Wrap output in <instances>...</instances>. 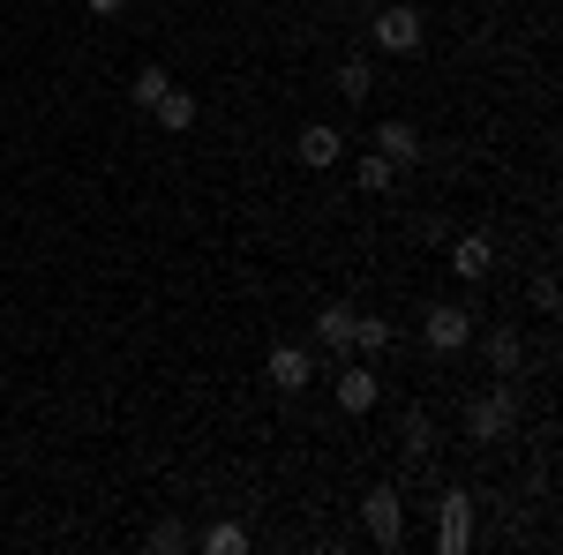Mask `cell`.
I'll use <instances>...</instances> for the list:
<instances>
[{"label":"cell","instance_id":"cell-6","mask_svg":"<svg viewBox=\"0 0 563 555\" xmlns=\"http://www.w3.org/2000/svg\"><path fill=\"white\" fill-rule=\"evenodd\" d=\"M263 376L278 390H308V376H316V360H308L301 345H271V360H263Z\"/></svg>","mask_w":563,"mask_h":555},{"label":"cell","instance_id":"cell-4","mask_svg":"<svg viewBox=\"0 0 563 555\" xmlns=\"http://www.w3.org/2000/svg\"><path fill=\"white\" fill-rule=\"evenodd\" d=\"M368 533H376V548H398V541H406V503H398V488H376V496H368Z\"/></svg>","mask_w":563,"mask_h":555},{"label":"cell","instance_id":"cell-14","mask_svg":"<svg viewBox=\"0 0 563 555\" xmlns=\"http://www.w3.org/2000/svg\"><path fill=\"white\" fill-rule=\"evenodd\" d=\"M249 548V533L233 525V518H218V525H203V555H241Z\"/></svg>","mask_w":563,"mask_h":555},{"label":"cell","instance_id":"cell-5","mask_svg":"<svg viewBox=\"0 0 563 555\" xmlns=\"http://www.w3.org/2000/svg\"><path fill=\"white\" fill-rule=\"evenodd\" d=\"M466 541H474V503L451 488V496H443V525H435V548H443V555H466Z\"/></svg>","mask_w":563,"mask_h":555},{"label":"cell","instance_id":"cell-10","mask_svg":"<svg viewBox=\"0 0 563 555\" xmlns=\"http://www.w3.org/2000/svg\"><path fill=\"white\" fill-rule=\"evenodd\" d=\"M151 113H158V129H196V98H188V90H180V84H166V90H158V98H151Z\"/></svg>","mask_w":563,"mask_h":555},{"label":"cell","instance_id":"cell-19","mask_svg":"<svg viewBox=\"0 0 563 555\" xmlns=\"http://www.w3.org/2000/svg\"><path fill=\"white\" fill-rule=\"evenodd\" d=\"M90 15H113V8H129V0H84Z\"/></svg>","mask_w":563,"mask_h":555},{"label":"cell","instance_id":"cell-13","mask_svg":"<svg viewBox=\"0 0 563 555\" xmlns=\"http://www.w3.org/2000/svg\"><path fill=\"white\" fill-rule=\"evenodd\" d=\"M519 360H526L519 331H496V338H488V368H496V376H519Z\"/></svg>","mask_w":563,"mask_h":555},{"label":"cell","instance_id":"cell-7","mask_svg":"<svg viewBox=\"0 0 563 555\" xmlns=\"http://www.w3.org/2000/svg\"><path fill=\"white\" fill-rule=\"evenodd\" d=\"M294 151H301V166H339V151H346V143H339V129H331V121H308Z\"/></svg>","mask_w":563,"mask_h":555},{"label":"cell","instance_id":"cell-2","mask_svg":"<svg viewBox=\"0 0 563 555\" xmlns=\"http://www.w3.org/2000/svg\"><path fill=\"white\" fill-rule=\"evenodd\" d=\"M421 8H406V0H390V8H376V45L384 53H421Z\"/></svg>","mask_w":563,"mask_h":555},{"label":"cell","instance_id":"cell-11","mask_svg":"<svg viewBox=\"0 0 563 555\" xmlns=\"http://www.w3.org/2000/svg\"><path fill=\"white\" fill-rule=\"evenodd\" d=\"M353 315H361V308H346V300L323 308V315H316V338L331 345V353H346V345H353Z\"/></svg>","mask_w":563,"mask_h":555},{"label":"cell","instance_id":"cell-3","mask_svg":"<svg viewBox=\"0 0 563 555\" xmlns=\"http://www.w3.org/2000/svg\"><path fill=\"white\" fill-rule=\"evenodd\" d=\"M421 338H429V353H459V345L474 338V315H466L459 300H443V308H429V323H421Z\"/></svg>","mask_w":563,"mask_h":555},{"label":"cell","instance_id":"cell-15","mask_svg":"<svg viewBox=\"0 0 563 555\" xmlns=\"http://www.w3.org/2000/svg\"><path fill=\"white\" fill-rule=\"evenodd\" d=\"M353 345H361V353H384L390 323H384V315H353Z\"/></svg>","mask_w":563,"mask_h":555},{"label":"cell","instance_id":"cell-18","mask_svg":"<svg viewBox=\"0 0 563 555\" xmlns=\"http://www.w3.org/2000/svg\"><path fill=\"white\" fill-rule=\"evenodd\" d=\"M158 90H166V76H158V68H143V76H135V106L151 113V98H158Z\"/></svg>","mask_w":563,"mask_h":555},{"label":"cell","instance_id":"cell-17","mask_svg":"<svg viewBox=\"0 0 563 555\" xmlns=\"http://www.w3.org/2000/svg\"><path fill=\"white\" fill-rule=\"evenodd\" d=\"M339 90H346V98H368V90H376L368 60H346V68H339Z\"/></svg>","mask_w":563,"mask_h":555},{"label":"cell","instance_id":"cell-16","mask_svg":"<svg viewBox=\"0 0 563 555\" xmlns=\"http://www.w3.org/2000/svg\"><path fill=\"white\" fill-rule=\"evenodd\" d=\"M390 173H398V166H390L384 151H376V158H361V188H368V196H384V188H390Z\"/></svg>","mask_w":563,"mask_h":555},{"label":"cell","instance_id":"cell-9","mask_svg":"<svg viewBox=\"0 0 563 555\" xmlns=\"http://www.w3.org/2000/svg\"><path fill=\"white\" fill-rule=\"evenodd\" d=\"M376 398H384L376 368H339V406H346V413H368Z\"/></svg>","mask_w":563,"mask_h":555},{"label":"cell","instance_id":"cell-8","mask_svg":"<svg viewBox=\"0 0 563 555\" xmlns=\"http://www.w3.org/2000/svg\"><path fill=\"white\" fill-rule=\"evenodd\" d=\"M376 151H384L390 166H413V158H421V129H413V121H384V129H376Z\"/></svg>","mask_w":563,"mask_h":555},{"label":"cell","instance_id":"cell-1","mask_svg":"<svg viewBox=\"0 0 563 555\" xmlns=\"http://www.w3.org/2000/svg\"><path fill=\"white\" fill-rule=\"evenodd\" d=\"M511 428H519V398H511V384L481 390L474 406H466V435H474V443H504Z\"/></svg>","mask_w":563,"mask_h":555},{"label":"cell","instance_id":"cell-12","mask_svg":"<svg viewBox=\"0 0 563 555\" xmlns=\"http://www.w3.org/2000/svg\"><path fill=\"white\" fill-rule=\"evenodd\" d=\"M488 263H496V248H488L481 233H466V241L451 248V270H459V278H488Z\"/></svg>","mask_w":563,"mask_h":555}]
</instances>
